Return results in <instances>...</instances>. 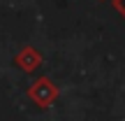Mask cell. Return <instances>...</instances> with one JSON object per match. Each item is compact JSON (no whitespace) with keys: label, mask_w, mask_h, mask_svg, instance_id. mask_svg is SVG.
<instances>
[{"label":"cell","mask_w":125,"mask_h":121,"mask_svg":"<svg viewBox=\"0 0 125 121\" xmlns=\"http://www.w3.org/2000/svg\"><path fill=\"white\" fill-rule=\"evenodd\" d=\"M30 98L35 100V103H40L42 107H46V105H51L56 100V95H58V89H56L53 84H51L49 79H40L37 84L30 86Z\"/></svg>","instance_id":"cell-1"},{"label":"cell","mask_w":125,"mask_h":121,"mask_svg":"<svg viewBox=\"0 0 125 121\" xmlns=\"http://www.w3.org/2000/svg\"><path fill=\"white\" fill-rule=\"evenodd\" d=\"M114 7H116V12L125 19V0H114Z\"/></svg>","instance_id":"cell-2"}]
</instances>
